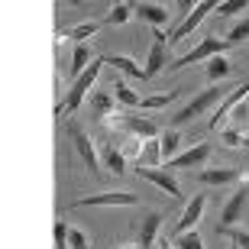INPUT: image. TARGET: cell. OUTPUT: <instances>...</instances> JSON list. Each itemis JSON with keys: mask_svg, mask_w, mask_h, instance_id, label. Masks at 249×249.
Wrapping results in <instances>:
<instances>
[{"mask_svg": "<svg viewBox=\"0 0 249 249\" xmlns=\"http://www.w3.org/2000/svg\"><path fill=\"white\" fill-rule=\"evenodd\" d=\"M227 94H230V88H223V84H213V88L201 91L197 97H191V101H188L185 107H181V110L175 113V117H172V123H175V126H181V123H191L194 117H201V113L211 110L213 104L220 107V104L227 101Z\"/></svg>", "mask_w": 249, "mask_h": 249, "instance_id": "cell-1", "label": "cell"}, {"mask_svg": "<svg viewBox=\"0 0 249 249\" xmlns=\"http://www.w3.org/2000/svg\"><path fill=\"white\" fill-rule=\"evenodd\" d=\"M104 62H107V58H94V65H91V68H88V71H84L81 78H78V81L71 84V91L65 94V104H58V107H55V113H58V117H71V113H74V110H78V107L84 104L88 91L94 88V81H97V74H101Z\"/></svg>", "mask_w": 249, "mask_h": 249, "instance_id": "cell-2", "label": "cell"}, {"mask_svg": "<svg viewBox=\"0 0 249 249\" xmlns=\"http://www.w3.org/2000/svg\"><path fill=\"white\" fill-rule=\"evenodd\" d=\"M107 126L120 129L123 136H133V139H156V136H162V133H159V123H156V120H149V117H139V113H133V110L113 113Z\"/></svg>", "mask_w": 249, "mask_h": 249, "instance_id": "cell-3", "label": "cell"}, {"mask_svg": "<svg viewBox=\"0 0 249 249\" xmlns=\"http://www.w3.org/2000/svg\"><path fill=\"white\" fill-rule=\"evenodd\" d=\"M227 49H230V42H227V39H217V33H213V36H204L191 52H185V55L178 58V62H172L168 68L178 71V68H188V65H194V62H211V58L223 55Z\"/></svg>", "mask_w": 249, "mask_h": 249, "instance_id": "cell-4", "label": "cell"}, {"mask_svg": "<svg viewBox=\"0 0 249 249\" xmlns=\"http://www.w3.org/2000/svg\"><path fill=\"white\" fill-rule=\"evenodd\" d=\"M246 204H249V175H243V185L230 194V201L223 204L220 223H217V233H220V230H230V227H236V223L243 220V211H246Z\"/></svg>", "mask_w": 249, "mask_h": 249, "instance_id": "cell-5", "label": "cell"}, {"mask_svg": "<svg viewBox=\"0 0 249 249\" xmlns=\"http://www.w3.org/2000/svg\"><path fill=\"white\" fill-rule=\"evenodd\" d=\"M68 136H71V142H74V149H78L81 162L91 168V175H101V156H97V149H94L91 136H88L78 123H68Z\"/></svg>", "mask_w": 249, "mask_h": 249, "instance_id": "cell-6", "label": "cell"}, {"mask_svg": "<svg viewBox=\"0 0 249 249\" xmlns=\"http://www.w3.org/2000/svg\"><path fill=\"white\" fill-rule=\"evenodd\" d=\"M136 175L146 178L149 185H156L159 191H165L168 197H181V185H178L175 172H168V168H149V165H136Z\"/></svg>", "mask_w": 249, "mask_h": 249, "instance_id": "cell-7", "label": "cell"}, {"mask_svg": "<svg viewBox=\"0 0 249 249\" xmlns=\"http://www.w3.org/2000/svg\"><path fill=\"white\" fill-rule=\"evenodd\" d=\"M133 204H139V197L133 191H101L74 201L71 207H133Z\"/></svg>", "mask_w": 249, "mask_h": 249, "instance_id": "cell-8", "label": "cell"}, {"mask_svg": "<svg viewBox=\"0 0 249 249\" xmlns=\"http://www.w3.org/2000/svg\"><path fill=\"white\" fill-rule=\"evenodd\" d=\"M246 97H249V78H246L243 84H236V88H233V91L227 94V101H223L220 107L213 110V117H211V129L223 126V123H227V117H230V113L236 110L240 104H246Z\"/></svg>", "mask_w": 249, "mask_h": 249, "instance_id": "cell-9", "label": "cell"}, {"mask_svg": "<svg viewBox=\"0 0 249 249\" xmlns=\"http://www.w3.org/2000/svg\"><path fill=\"white\" fill-rule=\"evenodd\" d=\"M165 49H168V39L162 29L152 33V46H149V55H146V81H152L156 74H162L165 68Z\"/></svg>", "mask_w": 249, "mask_h": 249, "instance_id": "cell-10", "label": "cell"}, {"mask_svg": "<svg viewBox=\"0 0 249 249\" xmlns=\"http://www.w3.org/2000/svg\"><path fill=\"white\" fill-rule=\"evenodd\" d=\"M211 10H217V3H213V0H204V3H194V10L188 13L185 19H181V26L175 29V36H172V42H185V39L191 36L194 29H197V26L204 23V17H207Z\"/></svg>", "mask_w": 249, "mask_h": 249, "instance_id": "cell-11", "label": "cell"}, {"mask_svg": "<svg viewBox=\"0 0 249 249\" xmlns=\"http://www.w3.org/2000/svg\"><path fill=\"white\" fill-rule=\"evenodd\" d=\"M211 159V146L207 142H194L191 149H185V152H178L175 159H172V165H165L168 172H175V168H194V165H204Z\"/></svg>", "mask_w": 249, "mask_h": 249, "instance_id": "cell-12", "label": "cell"}, {"mask_svg": "<svg viewBox=\"0 0 249 249\" xmlns=\"http://www.w3.org/2000/svg\"><path fill=\"white\" fill-rule=\"evenodd\" d=\"M204 207H207V197H204V194H194L191 201H188L185 213H181V220L175 223V236H181V233H191L194 227H197V220L204 217Z\"/></svg>", "mask_w": 249, "mask_h": 249, "instance_id": "cell-13", "label": "cell"}, {"mask_svg": "<svg viewBox=\"0 0 249 249\" xmlns=\"http://www.w3.org/2000/svg\"><path fill=\"white\" fill-rule=\"evenodd\" d=\"M159 230H162V213H146L139 223V249H152V243H159Z\"/></svg>", "mask_w": 249, "mask_h": 249, "instance_id": "cell-14", "label": "cell"}, {"mask_svg": "<svg viewBox=\"0 0 249 249\" xmlns=\"http://www.w3.org/2000/svg\"><path fill=\"white\" fill-rule=\"evenodd\" d=\"M133 7H136V17L139 19L152 23L156 29L168 23V7H165V3H149V0H146V3H133Z\"/></svg>", "mask_w": 249, "mask_h": 249, "instance_id": "cell-15", "label": "cell"}, {"mask_svg": "<svg viewBox=\"0 0 249 249\" xmlns=\"http://www.w3.org/2000/svg\"><path fill=\"white\" fill-rule=\"evenodd\" d=\"M110 88H113V97H117V104H120L123 110H136V107H142V97H139L123 78H113Z\"/></svg>", "mask_w": 249, "mask_h": 249, "instance_id": "cell-16", "label": "cell"}, {"mask_svg": "<svg viewBox=\"0 0 249 249\" xmlns=\"http://www.w3.org/2000/svg\"><path fill=\"white\" fill-rule=\"evenodd\" d=\"M107 65L129 74V78H136V81H146V65H139L136 58H129V55H107Z\"/></svg>", "mask_w": 249, "mask_h": 249, "instance_id": "cell-17", "label": "cell"}, {"mask_svg": "<svg viewBox=\"0 0 249 249\" xmlns=\"http://www.w3.org/2000/svg\"><path fill=\"white\" fill-rule=\"evenodd\" d=\"M94 65V52H91V46H74V52H71V65H68V74H71L74 81L81 78L88 68Z\"/></svg>", "mask_w": 249, "mask_h": 249, "instance_id": "cell-18", "label": "cell"}, {"mask_svg": "<svg viewBox=\"0 0 249 249\" xmlns=\"http://www.w3.org/2000/svg\"><path fill=\"white\" fill-rule=\"evenodd\" d=\"M197 178L204 185H230V181L243 178V172H236V168H204V172H197Z\"/></svg>", "mask_w": 249, "mask_h": 249, "instance_id": "cell-19", "label": "cell"}, {"mask_svg": "<svg viewBox=\"0 0 249 249\" xmlns=\"http://www.w3.org/2000/svg\"><path fill=\"white\" fill-rule=\"evenodd\" d=\"M162 162V142L156 139H142V149H139V165H149V168H159Z\"/></svg>", "mask_w": 249, "mask_h": 249, "instance_id": "cell-20", "label": "cell"}, {"mask_svg": "<svg viewBox=\"0 0 249 249\" xmlns=\"http://www.w3.org/2000/svg\"><path fill=\"white\" fill-rule=\"evenodd\" d=\"M101 162H104L107 168H110L113 175H123V172H126V156H123L120 149H113L110 142H107V146L101 149Z\"/></svg>", "mask_w": 249, "mask_h": 249, "instance_id": "cell-21", "label": "cell"}, {"mask_svg": "<svg viewBox=\"0 0 249 249\" xmlns=\"http://www.w3.org/2000/svg\"><path fill=\"white\" fill-rule=\"evenodd\" d=\"M230 58L227 55H217V58H211V62H207V81L211 84H220L223 78H227V74H230Z\"/></svg>", "mask_w": 249, "mask_h": 249, "instance_id": "cell-22", "label": "cell"}, {"mask_svg": "<svg viewBox=\"0 0 249 249\" xmlns=\"http://www.w3.org/2000/svg\"><path fill=\"white\" fill-rule=\"evenodd\" d=\"M181 133H178V129H165V133H162V136H159V142H162V159H168V162H172V159L178 156V146H181Z\"/></svg>", "mask_w": 249, "mask_h": 249, "instance_id": "cell-23", "label": "cell"}, {"mask_svg": "<svg viewBox=\"0 0 249 249\" xmlns=\"http://www.w3.org/2000/svg\"><path fill=\"white\" fill-rule=\"evenodd\" d=\"M97 29H101V23H94V19H91V23H78L74 29H68V36H71L78 46H88L91 36H97Z\"/></svg>", "mask_w": 249, "mask_h": 249, "instance_id": "cell-24", "label": "cell"}, {"mask_svg": "<svg viewBox=\"0 0 249 249\" xmlns=\"http://www.w3.org/2000/svg\"><path fill=\"white\" fill-rule=\"evenodd\" d=\"M129 17H136V7H133V3H117V7L107 13V23H110V26H123Z\"/></svg>", "mask_w": 249, "mask_h": 249, "instance_id": "cell-25", "label": "cell"}, {"mask_svg": "<svg viewBox=\"0 0 249 249\" xmlns=\"http://www.w3.org/2000/svg\"><path fill=\"white\" fill-rule=\"evenodd\" d=\"M178 97V91H168V94H149V97H142V107L146 110H159V107H168V104Z\"/></svg>", "mask_w": 249, "mask_h": 249, "instance_id": "cell-26", "label": "cell"}, {"mask_svg": "<svg viewBox=\"0 0 249 249\" xmlns=\"http://www.w3.org/2000/svg\"><path fill=\"white\" fill-rule=\"evenodd\" d=\"M220 139H223V146L227 149H243V139H246V133H243L240 126H227L220 133Z\"/></svg>", "mask_w": 249, "mask_h": 249, "instance_id": "cell-27", "label": "cell"}, {"mask_svg": "<svg viewBox=\"0 0 249 249\" xmlns=\"http://www.w3.org/2000/svg\"><path fill=\"white\" fill-rule=\"evenodd\" d=\"M243 10H249V0H223L217 3V17H236Z\"/></svg>", "mask_w": 249, "mask_h": 249, "instance_id": "cell-28", "label": "cell"}, {"mask_svg": "<svg viewBox=\"0 0 249 249\" xmlns=\"http://www.w3.org/2000/svg\"><path fill=\"white\" fill-rule=\"evenodd\" d=\"M172 243H175L178 249H204V240H201V233H197V230L181 233V236H175Z\"/></svg>", "mask_w": 249, "mask_h": 249, "instance_id": "cell-29", "label": "cell"}, {"mask_svg": "<svg viewBox=\"0 0 249 249\" xmlns=\"http://www.w3.org/2000/svg\"><path fill=\"white\" fill-rule=\"evenodd\" d=\"M243 39H249V17H243L240 23H233L230 26V33H227V42H243Z\"/></svg>", "mask_w": 249, "mask_h": 249, "instance_id": "cell-30", "label": "cell"}, {"mask_svg": "<svg viewBox=\"0 0 249 249\" xmlns=\"http://www.w3.org/2000/svg\"><path fill=\"white\" fill-rule=\"evenodd\" d=\"M68 249H91V236L84 230H78V227H71V233H68Z\"/></svg>", "mask_w": 249, "mask_h": 249, "instance_id": "cell-31", "label": "cell"}, {"mask_svg": "<svg viewBox=\"0 0 249 249\" xmlns=\"http://www.w3.org/2000/svg\"><path fill=\"white\" fill-rule=\"evenodd\" d=\"M220 233H223V236H230L240 249H249V230H236V227H230V230H220Z\"/></svg>", "mask_w": 249, "mask_h": 249, "instance_id": "cell-32", "label": "cell"}, {"mask_svg": "<svg viewBox=\"0 0 249 249\" xmlns=\"http://www.w3.org/2000/svg\"><path fill=\"white\" fill-rule=\"evenodd\" d=\"M68 233H71V227L65 220H58L55 223V243H58V249H68Z\"/></svg>", "mask_w": 249, "mask_h": 249, "instance_id": "cell-33", "label": "cell"}, {"mask_svg": "<svg viewBox=\"0 0 249 249\" xmlns=\"http://www.w3.org/2000/svg\"><path fill=\"white\" fill-rule=\"evenodd\" d=\"M159 243H162V246H159V249H178V246H175V243H172V240H159Z\"/></svg>", "mask_w": 249, "mask_h": 249, "instance_id": "cell-34", "label": "cell"}, {"mask_svg": "<svg viewBox=\"0 0 249 249\" xmlns=\"http://www.w3.org/2000/svg\"><path fill=\"white\" fill-rule=\"evenodd\" d=\"M120 249H139V243H123Z\"/></svg>", "mask_w": 249, "mask_h": 249, "instance_id": "cell-35", "label": "cell"}, {"mask_svg": "<svg viewBox=\"0 0 249 249\" xmlns=\"http://www.w3.org/2000/svg\"><path fill=\"white\" fill-rule=\"evenodd\" d=\"M230 249H240V246H236V243H230Z\"/></svg>", "mask_w": 249, "mask_h": 249, "instance_id": "cell-36", "label": "cell"}, {"mask_svg": "<svg viewBox=\"0 0 249 249\" xmlns=\"http://www.w3.org/2000/svg\"><path fill=\"white\" fill-rule=\"evenodd\" d=\"M246 107H249V97H246Z\"/></svg>", "mask_w": 249, "mask_h": 249, "instance_id": "cell-37", "label": "cell"}]
</instances>
